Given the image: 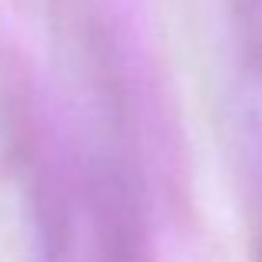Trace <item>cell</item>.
Here are the masks:
<instances>
[{"mask_svg": "<svg viewBox=\"0 0 262 262\" xmlns=\"http://www.w3.org/2000/svg\"><path fill=\"white\" fill-rule=\"evenodd\" d=\"M239 133H243V160L252 196V219L262 252V50L246 57L239 77Z\"/></svg>", "mask_w": 262, "mask_h": 262, "instance_id": "cell-1", "label": "cell"}]
</instances>
